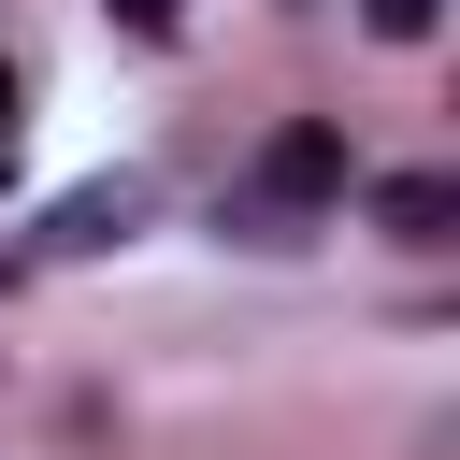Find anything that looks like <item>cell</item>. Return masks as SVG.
Wrapping results in <instances>:
<instances>
[{
  "mask_svg": "<svg viewBox=\"0 0 460 460\" xmlns=\"http://www.w3.org/2000/svg\"><path fill=\"white\" fill-rule=\"evenodd\" d=\"M0 144H14V72H0Z\"/></svg>",
  "mask_w": 460,
  "mask_h": 460,
  "instance_id": "5",
  "label": "cell"
},
{
  "mask_svg": "<svg viewBox=\"0 0 460 460\" xmlns=\"http://www.w3.org/2000/svg\"><path fill=\"white\" fill-rule=\"evenodd\" d=\"M259 172H273V201H331V187H345V129H331V115H288Z\"/></svg>",
  "mask_w": 460,
  "mask_h": 460,
  "instance_id": "1",
  "label": "cell"
},
{
  "mask_svg": "<svg viewBox=\"0 0 460 460\" xmlns=\"http://www.w3.org/2000/svg\"><path fill=\"white\" fill-rule=\"evenodd\" d=\"M359 14H374V43H431V14H446V0H359Z\"/></svg>",
  "mask_w": 460,
  "mask_h": 460,
  "instance_id": "3",
  "label": "cell"
},
{
  "mask_svg": "<svg viewBox=\"0 0 460 460\" xmlns=\"http://www.w3.org/2000/svg\"><path fill=\"white\" fill-rule=\"evenodd\" d=\"M374 216H388L402 244H446V216H460V187H446V172H402V187H374Z\"/></svg>",
  "mask_w": 460,
  "mask_h": 460,
  "instance_id": "2",
  "label": "cell"
},
{
  "mask_svg": "<svg viewBox=\"0 0 460 460\" xmlns=\"http://www.w3.org/2000/svg\"><path fill=\"white\" fill-rule=\"evenodd\" d=\"M115 29H144V43H158V29H172V0H115Z\"/></svg>",
  "mask_w": 460,
  "mask_h": 460,
  "instance_id": "4",
  "label": "cell"
}]
</instances>
